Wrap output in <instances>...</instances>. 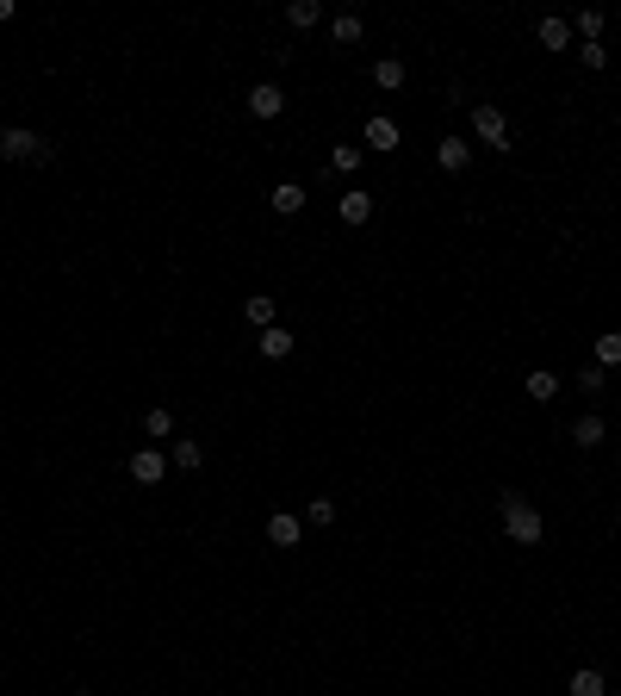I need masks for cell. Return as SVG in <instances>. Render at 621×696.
Listing matches in <instances>:
<instances>
[{
	"label": "cell",
	"mask_w": 621,
	"mask_h": 696,
	"mask_svg": "<svg viewBox=\"0 0 621 696\" xmlns=\"http://www.w3.org/2000/svg\"><path fill=\"white\" fill-rule=\"evenodd\" d=\"M534 37H541L547 50H572V19H541V26H534Z\"/></svg>",
	"instance_id": "obj_17"
},
{
	"label": "cell",
	"mask_w": 621,
	"mask_h": 696,
	"mask_svg": "<svg viewBox=\"0 0 621 696\" xmlns=\"http://www.w3.org/2000/svg\"><path fill=\"white\" fill-rule=\"evenodd\" d=\"M336 218H342V224H367V218H373V193H367V187H348L342 200H336Z\"/></svg>",
	"instance_id": "obj_8"
},
{
	"label": "cell",
	"mask_w": 621,
	"mask_h": 696,
	"mask_svg": "<svg viewBox=\"0 0 621 696\" xmlns=\"http://www.w3.org/2000/svg\"><path fill=\"white\" fill-rule=\"evenodd\" d=\"M6 19H13V0H0V26H6Z\"/></svg>",
	"instance_id": "obj_28"
},
{
	"label": "cell",
	"mask_w": 621,
	"mask_h": 696,
	"mask_svg": "<svg viewBox=\"0 0 621 696\" xmlns=\"http://www.w3.org/2000/svg\"><path fill=\"white\" fill-rule=\"evenodd\" d=\"M361 156H367L361 143H336V149H330V169L336 174H361Z\"/></svg>",
	"instance_id": "obj_21"
},
{
	"label": "cell",
	"mask_w": 621,
	"mask_h": 696,
	"mask_svg": "<svg viewBox=\"0 0 621 696\" xmlns=\"http://www.w3.org/2000/svg\"><path fill=\"white\" fill-rule=\"evenodd\" d=\"M603 442H609V423L596 417V411L572 417V448H603Z\"/></svg>",
	"instance_id": "obj_9"
},
{
	"label": "cell",
	"mask_w": 621,
	"mask_h": 696,
	"mask_svg": "<svg viewBox=\"0 0 621 696\" xmlns=\"http://www.w3.org/2000/svg\"><path fill=\"white\" fill-rule=\"evenodd\" d=\"M466 162H473V143H466V138H442V143H435V169H442V174H460Z\"/></svg>",
	"instance_id": "obj_10"
},
{
	"label": "cell",
	"mask_w": 621,
	"mask_h": 696,
	"mask_svg": "<svg viewBox=\"0 0 621 696\" xmlns=\"http://www.w3.org/2000/svg\"><path fill=\"white\" fill-rule=\"evenodd\" d=\"M616 404H621V392H616Z\"/></svg>",
	"instance_id": "obj_30"
},
{
	"label": "cell",
	"mask_w": 621,
	"mask_h": 696,
	"mask_svg": "<svg viewBox=\"0 0 621 696\" xmlns=\"http://www.w3.org/2000/svg\"><path fill=\"white\" fill-rule=\"evenodd\" d=\"M299 541H305V517L274 510V517H268V548H299Z\"/></svg>",
	"instance_id": "obj_6"
},
{
	"label": "cell",
	"mask_w": 621,
	"mask_h": 696,
	"mask_svg": "<svg viewBox=\"0 0 621 696\" xmlns=\"http://www.w3.org/2000/svg\"><path fill=\"white\" fill-rule=\"evenodd\" d=\"M286 354H292V330H261V361H286Z\"/></svg>",
	"instance_id": "obj_20"
},
{
	"label": "cell",
	"mask_w": 621,
	"mask_h": 696,
	"mask_svg": "<svg viewBox=\"0 0 621 696\" xmlns=\"http://www.w3.org/2000/svg\"><path fill=\"white\" fill-rule=\"evenodd\" d=\"M367 149H398V125H392V118H367Z\"/></svg>",
	"instance_id": "obj_19"
},
{
	"label": "cell",
	"mask_w": 621,
	"mask_h": 696,
	"mask_svg": "<svg viewBox=\"0 0 621 696\" xmlns=\"http://www.w3.org/2000/svg\"><path fill=\"white\" fill-rule=\"evenodd\" d=\"M616 118H621V112H616Z\"/></svg>",
	"instance_id": "obj_31"
},
{
	"label": "cell",
	"mask_w": 621,
	"mask_h": 696,
	"mask_svg": "<svg viewBox=\"0 0 621 696\" xmlns=\"http://www.w3.org/2000/svg\"><path fill=\"white\" fill-rule=\"evenodd\" d=\"M578 63L585 69H609V44H578Z\"/></svg>",
	"instance_id": "obj_26"
},
{
	"label": "cell",
	"mask_w": 621,
	"mask_h": 696,
	"mask_svg": "<svg viewBox=\"0 0 621 696\" xmlns=\"http://www.w3.org/2000/svg\"><path fill=\"white\" fill-rule=\"evenodd\" d=\"M572 37H585V44H603V13H596V6H585V13L572 19Z\"/></svg>",
	"instance_id": "obj_22"
},
{
	"label": "cell",
	"mask_w": 621,
	"mask_h": 696,
	"mask_svg": "<svg viewBox=\"0 0 621 696\" xmlns=\"http://www.w3.org/2000/svg\"><path fill=\"white\" fill-rule=\"evenodd\" d=\"M404 81H411V69H404L398 56H380V63H373V87H385V94H398Z\"/></svg>",
	"instance_id": "obj_13"
},
{
	"label": "cell",
	"mask_w": 621,
	"mask_h": 696,
	"mask_svg": "<svg viewBox=\"0 0 621 696\" xmlns=\"http://www.w3.org/2000/svg\"><path fill=\"white\" fill-rule=\"evenodd\" d=\"M168 466H180V473H199V466H206V442H193V435H174V442H168Z\"/></svg>",
	"instance_id": "obj_7"
},
{
	"label": "cell",
	"mask_w": 621,
	"mask_h": 696,
	"mask_svg": "<svg viewBox=\"0 0 621 696\" xmlns=\"http://www.w3.org/2000/svg\"><path fill=\"white\" fill-rule=\"evenodd\" d=\"M305 522H310V528H330V522H336V497H310Z\"/></svg>",
	"instance_id": "obj_25"
},
{
	"label": "cell",
	"mask_w": 621,
	"mask_h": 696,
	"mask_svg": "<svg viewBox=\"0 0 621 696\" xmlns=\"http://www.w3.org/2000/svg\"><path fill=\"white\" fill-rule=\"evenodd\" d=\"M603 385H609V374H603V367H596V361H590L585 374H578V392H590V398H596V392H603Z\"/></svg>",
	"instance_id": "obj_27"
},
{
	"label": "cell",
	"mask_w": 621,
	"mask_h": 696,
	"mask_svg": "<svg viewBox=\"0 0 621 696\" xmlns=\"http://www.w3.org/2000/svg\"><path fill=\"white\" fill-rule=\"evenodd\" d=\"M0 162H56V143L32 125H6L0 131Z\"/></svg>",
	"instance_id": "obj_2"
},
{
	"label": "cell",
	"mask_w": 621,
	"mask_h": 696,
	"mask_svg": "<svg viewBox=\"0 0 621 696\" xmlns=\"http://www.w3.org/2000/svg\"><path fill=\"white\" fill-rule=\"evenodd\" d=\"M590 354H596V367L609 374V367H621V330H603L596 343H590Z\"/></svg>",
	"instance_id": "obj_18"
},
{
	"label": "cell",
	"mask_w": 621,
	"mask_h": 696,
	"mask_svg": "<svg viewBox=\"0 0 621 696\" xmlns=\"http://www.w3.org/2000/svg\"><path fill=\"white\" fill-rule=\"evenodd\" d=\"M305 200H310V193L299 187V180H280L274 193H268V206H274L280 218H299V211H305Z\"/></svg>",
	"instance_id": "obj_11"
},
{
	"label": "cell",
	"mask_w": 621,
	"mask_h": 696,
	"mask_svg": "<svg viewBox=\"0 0 621 696\" xmlns=\"http://www.w3.org/2000/svg\"><path fill=\"white\" fill-rule=\"evenodd\" d=\"M317 19H323V0H286V26L292 32H310Z\"/></svg>",
	"instance_id": "obj_15"
},
{
	"label": "cell",
	"mask_w": 621,
	"mask_h": 696,
	"mask_svg": "<svg viewBox=\"0 0 621 696\" xmlns=\"http://www.w3.org/2000/svg\"><path fill=\"white\" fill-rule=\"evenodd\" d=\"M69 696H94V691H69Z\"/></svg>",
	"instance_id": "obj_29"
},
{
	"label": "cell",
	"mask_w": 621,
	"mask_h": 696,
	"mask_svg": "<svg viewBox=\"0 0 621 696\" xmlns=\"http://www.w3.org/2000/svg\"><path fill=\"white\" fill-rule=\"evenodd\" d=\"M565 691H572V696H609V678H603V671H596V665H578V671H572V684H565Z\"/></svg>",
	"instance_id": "obj_14"
},
{
	"label": "cell",
	"mask_w": 621,
	"mask_h": 696,
	"mask_svg": "<svg viewBox=\"0 0 621 696\" xmlns=\"http://www.w3.org/2000/svg\"><path fill=\"white\" fill-rule=\"evenodd\" d=\"M242 317H249L255 330H274V317H280V299H268V292H255V299H242Z\"/></svg>",
	"instance_id": "obj_12"
},
{
	"label": "cell",
	"mask_w": 621,
	"mask_h": 696,
	"mask_svg": "<svg viewBox=\"0 0 621 696\" xmlns=\"http://www.w3.org/2000/svg\"><path fill=\"white\" fill-rule=\"evenodd\" d=\"M473 131H479L491 149H510V112L491 106V100H479V106H473Z\"/></svg>",
	"instance_id": "obj_3"
},
{
	"label": "cell",
	"mask_w": 621,
	"mask_h": 696,
	"mask_svg": "<svg viewBox=\"0 0 621 696\" xmlns=\"http://www.w3.org/2000/svg\"><path fill=\"white\" fill-rule=\"evenodd\" d=\"M361 32H367V26H361V13H336V26H330V37H336V44H361Z\"/></svg>",
	"instance_id": "obj_24"
},
{
	"label": "cell",
	"mask_w": 621,
	"mask_h": 696,
	"mask_svg": "<svg viewBox=\"0 0 621 696\" xmlns=\"http://www.w3.org/2000/svg\"><path fill=\"white\" fill-rule=\"evenodd\" d=\"M497 517H504V535H510L516 548H541L547 522H541V510H534L522 491H504V497H497Z\"/></svg>",
	"instance_id": "obj_1"
},
{
	"label": "cell",
	"mask_w": 621,
	"mask_h": 696,
	"mask_svg": "<svg viewBox=\"0 0 621 696\" xmlns=\"http://www.w3.org/2000/svg\"><path fill=\"white\" fill-rule=\"evenodd\" d=\"M162 473H168V448H137L131 454V479H137V486H162Z\"/></svg>",
	"instance_id": "obj_4"
},
{
	"label": "cell",
	"mask_w": 621,
	"mask_h": 696,
	"mask_svg": "<svg viewBox=\"0 0 621 696\" xmlns=\"http://www.w3.org/2000/svg\"><path fill=\"white\" fill-rule=\"evenodd\" d=\"M553 392H559V374H547V367H534V374H528V398H534V404H547Z\"/></svg>",
	"instance_id": "obj_23"
},
{
	"label": "cell",
	"mask_w": 621,
	"mask_h": 696,
	"mask_svg": "<svg viewBox=\"0 0 621 696\" xmlns=\"http://www.w3.org/2000/svg\"><path fill=\"white\" fill-rule=\"evenodd\" d=\"M249 112H255V118H280V112H286V87H280V81H255V87H249Z\"/></svg>",
	"instance_id": "obj_5"
},
{
	"label": "cell",
	"mask_w": 621,
	"mask_h": 696,
	"mask_svg": "<svg viewBox=\"0 0 621 696\" xmlns=\"http://www.w3.org/2000/svg\"><path fill=\"white\" fill-rule=\"evenodd\" d=\"M143 435H149V442H174V411H168V404L143 411Z\"/></svg>",
	"instance_id": "obj_16"
}]
</instances>
